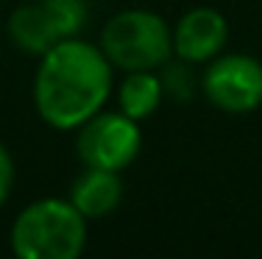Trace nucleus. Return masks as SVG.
I'll return each mask as SVG.
<instances>
[{"label": "nucleus", "mask_w": 262, "mask_h": 259, "mask_svg": "<svg viewBox=\"0 0 262 259\" xmlns=\"http://www.w3.org/2000/svg\"><path fill=\"white\" fill-rule=\"evenodd\" d=\"M120 201H123V181L117 170H101L84 164V173L70 187V203L86 220L109 218L120 206Z\"/></svg>", "instance_id": "0eeeda50"}, {"label": "nucleus", "mask_w": 262, "mask_h": 259, "mask_svg": "<svg viewBox=\"0 0 262 259\" xmlns=\"http://www.w3.org/2000/svg\"><path fill=\"white\" fill-rule=\"evenodd\" d=\"M190 61L179 59V64L165 61V73H162V86H165V95H173L176 101H187L195 89V76L190 73Z\"/></svg>", "instance_id": "9b49d317"}, {"label": "nucleus", "mask_w": 262, "mask_h": 259, "mask_svg": "<svg viewBox=\"0 0 262 259\" xmlns=\"http://www.w3.org/2000/svg\"><path fill=\"white\" fill-rule=\"evenodd\" d=\"M9 36L20 51L31 53V56H42V53L51 51L56 42H61V36L56 34L51 17L45 14V9L39 6V0L26 3V6H20V9L11 11Z\"/></svg>", "instance_id": "6e6552de"}, {"label": "nucleus", "mask_w": 262, "mask_h": 259, "mask_svg": "<svg viewBox=\"0 0 262 259\" xmlns=\"http://www.w3.org/2000/svg\"><path fill=\"white\" fill-rule=\"evenodd\" d=\"M101 51L126 73L159 70L173 59V31L148 9L117 11L101 31Z\"/></svg>", "instance_id": "7ed1b4c3"}, {"label": "nucleus", "mask_w": 262, "mask_h": 259, "mask_svg": "<svg viewBox=\"0 0 262 259\" xmlns=\"http://www.w3.org/2000/svg\"><path fill=\"white\" fill-rule=\"evenodd\" d=\"M39 6L45 9V14L51 17L56 34L61 39H70V36H78L81 28L86 22V11H90V3L86 0H39Z\"/></svg>", "instance_id": "9d476101"}, {"label": "nucleus", "mask_w": 262, "mask_h": 259, "mask_svg": "<svg viewBox=\"0 0 262 259\" xmlns=\"http://www.w3.org/2000/svg\"><path fill=\"white\" fill-rule=\"evenodd\" d=\"M76 151L86 168L126 170L142 151L140 120L123 112H98L76 128Z\"/></svg>", "instance_id": "20e7f679"}, {"label": "nucleus", "mask_w": 262, "mask_h": 259, "mask_svg": "<svg viewBox=\"0 0 262 259\" xmlns=\"http://www.w3.org/2000/svg\"><path fill=\"white\" fill-rule=\"evenodd\" d=\"M112 95V61L101 45L70 36L56 42L36 67L34 106L56 131H76Z\"/></svg>", "instance_id": "f257e3e1"}, {"label": "nucleus", "mask_w": 262, "mask_h": 259, "mask_svg": "<svg viewBox=\"0 0 262 259\" xmlns=\"http://www.w3.org/2000/svg\"><path fill=\"white\" fill-rule=\"evenodd\" d=\"M229 39V22L217 9H190L173 28V53L190 64H209Z\"/></svg>", "instance_id": "423d86ee"}, {"label": "nucleus", "mask_w": 262, "mask_h": 259, "mask_svg": "<svg viewBox=\"0 0 262 259\" xmlns=\"http://www.w3.org/2000/svg\"><path fill=\"white\" fill-rule=\"evenodd\" d=\"M86 223L70 198H42L14 218L9 243L20 259H76L86 245Z\"/></svg>", "instance_id": "f03ea898"}, {"label": "nucleus", "mask_w": 262, "mask_h": 259, "mask_svg": "<svg viewBox=\"0 0 262 259\" xmlns=\"http://www.w3.org/2000/svg\"><path fill=\"white\" fill-rule=\"evenodd\" d=\"M162 98H165V86H162V78L154 70L126 73L120 89H117L120 112L134 117V120H145V117H151L159 109Z\"/></svg>", "instance_id": "1a4fd4ad"}, {"label": "nucleus", "mask_w": 262, "mask_h": 259, "mask_svg": "<svg viewBox=\"0 0 262 259\" xmlns=\"http://www.w3.org/2000/svg\"><path fill=\"white\" fill-rule=\"evenodd\" d=\"M11 187H14V159H11L9 148L0 143V206L11 195Z\"/></svg>", "instance_id": "f8f14e48"}, {"label": "nucleus", "mask_w": 262, "mask_h": 259, "mask_svg": "<svg viewBox=\"0 0 262 259\" xmlns=\"http://www.w3.org/2000/svg\"><path fill=\"white\" fill-rule=\"evenodd\" d=\"M207 101L221 112L248 114L262 106V64L254 56H215L201 78Z\"/></svg>", "instance_id": "39448f33"}]
</instances>
